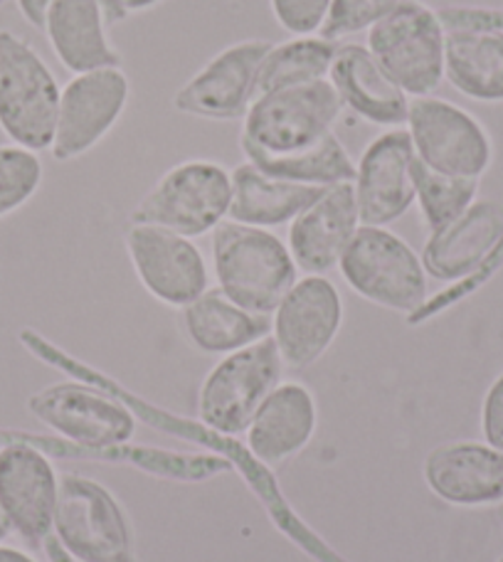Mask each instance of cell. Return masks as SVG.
<instances>
[{
    "label": "cell",
    "mask_w": 503,
    "mask_h": 562,
    "mask_svg": "<svg viewBox=\"0 0 503 562\" xmlns=\"http://www.w3.org/2000/svg\"><path fill=\"white\" fill-rule=\"evenodd\" d=\"M18 338H20V344H23L35 358L45 360V363H49L57 370H63V373H67V375H72L75 380H79V383L102 387L109 395L122 400V403L136 417L150 422V427L168 431V435H176V437H195L200 441H205L208 447L223 451L230 464L243 471V476L249 481V488H255V494L259 496L261 504L267 506L269 516L275 518V526L281 530V533L289 536L301 550H306V553L318 562H346L338 553H334V550H331L324 540L314 533V530H309L304 526V520H301L294 510L287 506L284 496H281V491L277 488L275 476H269L265 464H259L255 457L252 454L247 457V451L239 447L233 437L220 435V431L208 429L205 425H195V422H190L186 417H176V415L164 413V409H156L154 405H148L146 400H141L138 395L128 393V390L119 385L116 380L107 378L104 373H99V370H94L92 366H87V363H82V360H77L69 353H65V350H59L55 344H49L47 338L35 334V330H30V328L20 330Z\"/></svg>",
    "instance_id": "6da1fadb"
},
{
    "label": "cell",
    "mask_w": 503,
    "mask_h": 562,
    "mask_svg": "<svg viewBox=\"0 0 503 562\" xmlns=\"http://www.w3.org/2000/svg\"><path fill=\"white\" fill-rule=\"evenodd\" d=\"M217 289L252 314L271 316L299 281L289 247L265 227L225 220L213 229Z\"/></svg>",
    "instance_id": "7a4b0ae2"
},
{
    "label": "cell",
    "mask_w": 503,
    "mask_h": 562,
    "mask_svg": "<svg viewBox=\"0 0 503 562\" xmlns=\"http://www.w3.org/2000/svg\"><path fill=\"white\" fill-rule=\"evenodd\" d=\"M366 47L410 99L435 94L445 82L447 27L422 0H400L368 30Z\"/></svg>",
    "instance_id": "3957f363"
},
{
    "label": "cell",
    "mask_w": 503,
    "mask_h": 562,
    "mask_svg": "<svg viewBox=\"0 0 503 562\" xmlns=\"http://www.w3.org/2000/svg\"><path fill=\"white\" fill-rule=\"evenodd\" d=\"M59 97L63 87L37 49L10 30H0V132L10 144L35 154L49 150Z\"/></svg>",
    "instance_id": "277c9868"
},
{
    "label": "cell",
    "mask_w": 503,
    "mask_h": 562,
    "mask_svg": "<svg viewBox=\"0 0 503 562\" xmlns=\"http://www.w3.org/2000/svg\"><path fill=\"white\" fill-rule=\"evenodd\" d=\"M233 203V176L215 160H183L168 168L138 200L131 223L156 225L183 237H203L225 223Z\"/></svg>",
    "instance_id": "5b68a950"
},
{
    "label": "cell",
    "mask_w": 503,
    "mask_h": 562,
    "mask_svg": "<svg viewBox=\"0 0 503 562\" xmlns=\"http://www.w3.org/2000/svg\"><path fill=\"white\" fill-rule=\"evenodd\" d=\"M338 269L346 284L370 304L410 318L425 308V265L405 239L385 227L360 225Z\"/></svg>",
    "instance_id": "8992f818"
},
{
    "label": "cell",
    "mask_w": 503,
    "mask_h": 562,
    "mask_svg": "<svg viewBox=\"0 0 503 562\" xmlns=\"http://www.w3.org/2000/svg\"><path fill=\"white\" fill-rule=\"evenodd\" d=\"M340 112L344 104L328 79L259 94L243 119L239 146L267 154L311 148L334 134Z\"/></svg>",
    "instance_id": "52a82bcc"
},
{
    "label": "cell",
    "mask_w": 503,
    "mask_h": 562,
    "mask_svg": "<svg viewBox=\"0 0 503 562\" xmlns=\"http://www.w3.org/2000/svg\"><path fill=\"white\" fill-rule=\"evenodd\" d=\"M53 536L79 562H136L122 504L99 481L72 471L59 476Z\"/></svg>",
    "instance_id": "ba28073f"
},
{
    "label": "cell",
    "mask_w": 503,
    "mask_h": 562,
    "mask_svg": "<svg viewBox=\"0 0 503 562\" xmlns=\"http://www.w3.org/2000/svg\"><path fill=\"white\" fill-rule=\"evenodd\" d=\"M281 373L284 360L271 336L227 353L200 385V425L227 437L243 435L257 407L281 383Z\"/></svg>",
    "instance_id": "9c48e42d"
},
{
    "label": "cell",
    "mask_w": 503,
    "mask_h": 562,
    "mask_svg": "<svg viewBox=\"0 0 503 562\" xmlns=\"http://www.w3.org/2000/svg\"><path fill=\"white\" fill-rule=\"evenodd\" d=\"M405 128L415 156L437 173L481 180L494 164V144L484 124L447 99H410Z\"/></svg>",
    "instance_id": "30bf717a"
},
{
    "label": "cell",
    "mask_w": 503,
    "mask_h": 562,
    "mask_svg": "<svg viewBox=\"0 0 503 562\" xmlns=\"http://www.w3.org/2000/svg\"><path fill=\"white\" fill-rule=\"evenodd\" d=\"M59 479L45 451L27 445L23 431L0 429V508L10 528L30 546H43L55 530Z\"/></svg>",
    "instance_id": "8fae6325"
},
{
    "label": "cell",
    "mask_w": 503,
    "mask_h": 562,
    "mask_svg": "<svg viewBox=\"0 0 503 562\" xmlns=\"http://www.w3.org/2000/svg\"><path fill=\"white\" fill-rule=\"evenodd\" d=\"M131 99V82L122 67L72 75L63 87L55 138L49 154L55 160H75L114 132Z\"/></svg>",
    "instance_id": "7c38bea8"
},
{
    "label": "cell",
    "mask_w": 503,
    "mask_h": 562,
    "mask_svg": "<svg viewBox=\"0 0 503 562\" xmlns=\"http://www.w3.org/2000/svg\"><path fill=\"white\" fill-rule=\"evenodd\" d=\"M344 326V299L326 277L306 274L271 314V338L284 368L306 370L334 346Z\"/></svg>",
    "instance_id": "4fadbf2b"
},
{
    "label": "cell",
    "mask_w": 503,
    "mask_h": 562,
    "mask_svg": "<svg viewBox=\"0 0 503 562\" xmlns=\"http://www.w3.org/2000/svg\"><path fill=\"white\" fill-rule=\"evenodd\" d=\"M124 245L141 286L160 304L186 308L210 289L208 262L190 237L131 223Z\"/></svg>",
    "instance_id": "5bb4252c"
},
{
    "label": "cell",
    "mask_w": 503,
    "mask_h": 562,
    "mask_svg": "<svg viewBox=\"0 0 503 562\" xmlns=\"http://www.w3.org/2000/svg\"><path fill=\"white\" fill-rule=\"evenodd\" d=\"M271 45L275 43L269 40H239L225 47L178 89L174 97L176 112L208 122L245 119L257 97V75Z\"/></svg>",
    "instance_id": "9a60e30c"
},
{
    "label": "cell",
    "mask_w": 503,
    "mask_h": 562,
    "mask_svg": "<svg viewBox=\"0 0 503 562\" xmlns=\"http://www.w3.org/2000/svg\"><path fill=\"white\" fill-rule=\"evenodd\" d=\"M415 148L407 128H388L370 140L356 164V203L360 225L388 227L415 205Z\"/></svg>",
    "instance_id": "2e32d148"
},
{
    "label": "cell",
    "mask_w": 503,
    "mask_h": 562,
    "mask_svg": "<svg viewBox=\"0 0 503 562\" xmlns=\"http://www.w3.org/2000/svg\"><path fill=\"white\" fill-rule=\"evenodd\" d=\"M128 15L116 0H53L43 33L67 72L122 67V53L109 40V25Z\"/></svg>",
    "instance_id": "e0dca14e"
},
{
    "label": "cell",
    "mask_w": 503,
    "mask_h": 562,
    "mask_svg": "<svg viewBox=\"0 0 503 562\" xmlns=\"http://www.w3.org/2000/svg\"><path fill=\"white\" fill-rule=\"evenodd\" d=\"M360 229L354 183L326 188L289 223V252L306 274L324 277L338 269L350 239Z\"/></svg>",
    "instance_id": "ac0fdd59"
},
{
    "label": "cell",
    "mask_w": 503,
    "mask_h": 562,
    "mask_svg": "<svg viewBox=\"0 0 503 562\" xmlns=\"http://www.w3.org/2000/svg\"><path fill=\"white\" fill-rule=\"evenodd\" d=\"M503 243V203L477 200L455 223L429 233L422 265L437 281H461L479 272Z\"/></svg>",
    "instance_id": "d6986e66"
},
{
    "label": "cell",
    "mask_w": 503,
    "mask_h": 562,
    "mask_svg": "<svg viewBox=\"0 0 503 562\" xmlns=\"http://www.w3.org/2000/svg\"><path fill=\"white\" fill-rule=\"evenodd\" d=\"M422 474L432 494L451 506L503 501V451L481 441H449L432 449Z\"/></svg>",
    "instance_id": "ffe728a7"
},
{
    "label": "cell",
    "mask_w": 503,
    "mask_h": 562,
    "mask_svg": "<svg viewBox=\"0 0 503 562\" xmlns=\"http://www.w3.org/2000/svg\"><path fill=\"white\" fill-rule=\"evenodd\" d=\"M328 82L334 85L344 109L364 122L382 128L407 124L410 97L392 82L366 45L340 43Z\"/></svg>",
    "instance_id": "44dd1931"
},
{
    "label": "cell",
    "mask_w": 503,
    "mask_h": 562,
    "mask_svg": "<svg viewBox=\"0 0 503 562\" xmlns=\"http://www.w3.org/2000/svg\"><path fill=\"white\" fill-rule=\"evenodd\" d=\"M314 395L299 383H279L247 427V447L259 464L275 467L297 457L316 431Z\"/></svg>",
    "instance_id": "7402d4cb"
},
{
    "label": "cell",
    "mask_w": 503,
    "mask_h": 562,
    "mask_svg": "<svg viewBox=\"0 0 503 562\" xmlns=\"http://www.w3.org/2000/svg\"><path fill=\"white\" fill-rule=\"evenodd\" d=\"M233 203L227 220L249 227H279L306 210L326 188L271 178L245 160L233 173Z\"/></svg>",
    "instance_id": "603a6c76"
},
{
    "label": "cell",
    "mask_w": 503,
    "mask_h": 562,
    "mask_svg": "<svg viewBox=\"0 0 503 562\" xmlns=\"http://www.w3.org/2000/svg\"><path fill=\"white\" fill-rule=\"evenodd\" d=\"M445 79L474 102H503V30H447Z\"/></svg>",
    "instance_id": "cb8c5ba5"
},
{
    "label": "cell",
    "mask_w": 503,
    "mask_h": 562,
    "mask_svg": "<svg viewBox=\"0 0 503 562\" xmlns=\"http://www.w3.org/2000/svg\"><path fill=\"white\" fill-rule=\"evenodd\" d=\"M190 344L210 356H227L271 336V318L237 306L217 286L183 308Z\"/></svg>",
    "instance_id": "d4e9b609"
},
{
    "label": "cell",
    "mask_w": 503,
    "mask_h": 562,
    "mask_svg": "<svg viewBox=\"0 0 503 562\" xmlns=\"http://www.w3.org/2000/svg\"><path fill=\"white\" fill-rule=\"evenodd\" d=\"M247 160L261 173L271 178L291 180V183L301 186H316V188H331L338 183H354L356 178V164L350 160L346 146L340 138L328 134L316 146L304 150H291V154H267L255 146H239Z\"/></svg>",
    "instance_id": "484cf974"
},
{
    "label": "cell",
    "mask_w": 503,
    "mask_h": 562,
    "mask_svg": "<svg viewBox=\"0 0 503 562\" xmlns=\"http://www.w3.org/2000/svg\"><path fill=\"white\" fill-rule=\"evenodd\" d=\"M338 45L321 35H301L271 45L257 75V97L328 79Z\"/></svg>",
    "instance_id": "4316f807"
},
{
    "label": "cell",
    "mask_w": 503,
    "mask_h": 562,
    "mask_svg": "<svg viewBox=\"0 0 503 562\" xmlns=\"http://www.w3.org/2000/svg\"><path fill=\"white\" fill-rule=\"evenodd\" d=\"M412 178H415V203L420 205L422 220H425L429 233H437V229L455 223L459 215H465L477 203L479 180L437 173V170L422 164L417 156L412 164Z\"/></svg>",
    "instance_id": "83f0119b"
},
{
    "label": "cell",
    "mask_w": 503,
    "mask_h": 562,
    "mask_svg": "<svg viewBox=\"0 0 503 562\" xmlns=\"http://www.w3.org/2000/svg\"><path fill=\"white\" fill-rule=\"evenodd\" d=\"M43 160L35 150L15 144L0 146V220L33 200L43 186Z\"/></svg>",
    "instance_id": "f1b7e54d"
},
{
    "label": "cell",
    "mask_w": 503,
    "mask_h": 562,
    "mask_svg": "<svg viewBox=\"0 0 503 562\" xmlns=\"http://www.w3.org/2000/svg\"><path fill=\"white\" fill-rule=\"evenodd\" d=\"M400 0H331V10L321 37L344 43L346 37L368 33L380 18H385Z\"/></svg>",
    "instance_id": "f546056e"
},
{
    "label": "cell",
    "mask_w": 503,
    "mask_h": 562,
    "mask_svg": "<svg viewBox=\"0 0 503 562\" xmlns=\"http://www.w3.org/2000/svg\"><path fill=\"white\" fill-rule=\"evenodd\" d=\"M271 15L289 35H318L324 27L331 0H269Z\"/></svg>",
    "instance_id": "4dcf8cb0"
},
{
    "label": "cell",
    "mask_w": 503,
    "mask_h": 562,
    "mask_svg": "<svg viewBox=\"0 0 503 562\" xmlns=\"http://www.w3.org/2000/svg\"><path fill=\"white\" fill-rule=\"evenodd\" d=\"M481 431L487 445L503 451V373L494 380L481 407Z\"/></svg>",
    "instance_id": "1f68e13d"
},
{
    "label": "cell",
    "mask_w": 503,
    "mask_h": 562,
    "mask_svg": "<svg viewBox=\"0 0 503 562\" xmlns=\"http://www.w3.org/2000/svg\"><path fill=\"white\" fill-rule=\"evenodd\" d=\"M20 15H23L30 25L43 30L45 25V15L49 5H53V0H15Z\"/></svg>",
    "instance_id": "d6a6232c"
},
{
    "label": "cell",
    "mask_w": 503,
    "mask_h": 562,
    "mask_svg": "<svg viewBox=\"0 0 503 562\" xmlns=\"http://www.w3.org/2000/svg\"><path fill=\"white\" fill-rule=\"evenodd\" d=\"M43 548H45V555L49 558V562H75V558L69 555L63 546H59V540L55 536H49L43 543Z\"/></svg>",
    "instance_id": "836d02e7"
},
{
    "label": "cell",
    "mask_w": 503,
    "mask_h": 562,
    "mask_svg": "<svg viewBox=\"0 0 503 562\" xmlns=\"http://www.w3.org/2000/svg\"><path fill=\"white\" fill-rule=\"evenodd\" d=\"M116 3L126 15H131V13H144V10L164 3V0H116Z\"/></svg>",
    "instance_id": "e575fe53"
},
{
    "label": "cell",
    "mask_w": 503,
    "mask_h": 562,
    "mask_svg": "<svg viewBox=\"0 0 503 562\" xmlns=\"http://www.w3.org/2000/svg\"><path fill=\"white\" fill-rule=\"evenodd\" d=\"M0 562H37L35 558H30L27 553L18 548H8V546H0Z\"/></svg>",
    "instance_id": "d590c367"
},
{
    "label": "cell",
    "mask_w": 503,
    "mask_h": 562,
    "mask_svg": "<svg viewBox=\"0 0 503 562\" xmlns=\"http://www.w3.org/2000/svg\"><path fill=\"white\" fill-rule=\"evenodd\" d=\"M13 533V528H10V524H8V518H5V514H3V508H0V543H3V540Z\"/></svg>",
    "instance_id": "8d00e7d4"
},
{
    "label": "cell",
    "mask_w": 503,
    "mask_h": 562,
    "mask_svg": "<svg viewBox=\"0 0 503 562\" xmlns=\"http://www.w3.org/2000/svg\"><path fill=\"white\" fill-rule=\"evenodd\" d=\"M499 562H503V558H501V560H499Z\"/></svg>",
    "instance_id": "74e56055"
}]
</instances>
